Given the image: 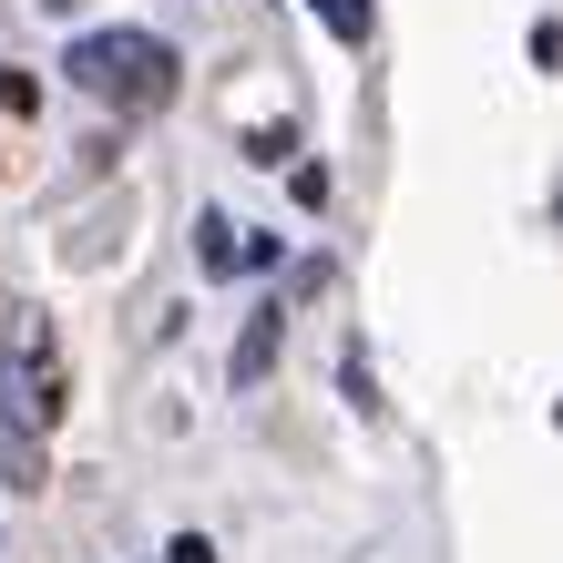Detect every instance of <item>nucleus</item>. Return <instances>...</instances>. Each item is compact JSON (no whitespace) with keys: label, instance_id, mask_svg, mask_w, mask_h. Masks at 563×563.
Listing matches in <instances>:
<instances>
[{"label":"nucleus","instance_id":"nucleus-1","mask_svg":"<svg viewBox=\"0 0 563 563\" xmlns=\"http://www.w3.org/2000/svg\"><path fill=\"white\" fill-rule=\"evenodd\" d=\"M62 73H73L82 92H103V103L123 113H154V103H175V42L164 31H82L73 52H62Z\"/></svg>","mask_w":563,"mask_h":563},{"label":"nucleus","instance_id":"nucleus-2","mask_svg":"<svg viewBox=\"0 0 563 563\" xmlns=\"http://www.w3.org/2000/svg\"><path fill=\"white\" fill-rule=\"evenodd\" d=\"M11 410L42 430L62 410V358H52V318H21L11 328Z\"/></svg>","mask_w":563,"mask_h":563},{"label":"nucleus","instance_id":"nucleus-3","mask_svg":"<svg viewBox=\"0 0 563 563\" xmlns=\"http://www.w3.org/2000/svg\"><path fill=\"white\" fill-rule=\"evenodd\" d=\"M267 358H277V308H267V318H246V339H236V389L267 379Z\"/></svg>","mask_w":563,"mask_h":563},{"label":"nucleus","instance_id":"nucleus-4","mask_svg":"<svg viewBox=\"0 0 563 563\" xmlns=\"http://www.w3.org/2000/svg\"><path fill=\"white\" fill-rule=\"evenodd\" d=\"M308 11L339 31V42H369V31H379V11H369V0H308Z\"/></svg>","mask_w":563,"mask_h":563},{"label":"nucleus","instance_id":"nucleus-5","mask_svg":"<svg viewBox=\"0 0 563 563\" xmlns=\"http://www.w3.org/2000/svg\"><path fill=\"white\" fill-rule=\"evenodd\" d=\"M0 113H42V82L11 73V62H0Z\"/></svg>","mask_w":563,"mask_h":563},{"label":"nucleus","instance_id":"nucleus-6","mask_svg":"<svg viewBox=\"0 0 563 563\" xmlns=\"http://www.w3.org/2000/svg\"><path fill=\"white\" fill-rule=\"evenodd\" d=\"M164 563H216V543H206V533H175V553H164Z\"/></svg>","mask_w":563,"mask_h":563}]
</instances>
